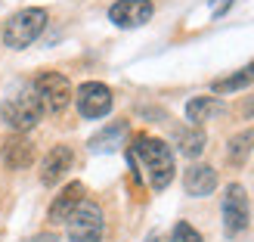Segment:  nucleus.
<instances>
[{"instance_id": "obj_15", "label": "nucleus", "mask_w": 254, "mask_h": 242, "mask_svg": "<svg viewBox=\"0 0 254 242\" xmlns=\"http://www.w3.org/2000/svg\"><path fill=\"white\" fill-rule=\"evenodd\" d=\"M205 143H208V137H205V131H201V127H195V124L183 127V131H177V146H180V152H183L186 159H198L201 152H205Z\"/></svg>"}, {"instance_id": "obj_11", "label": "nucleus", "mask_w": 254, "mask_h": 242, "mask_svg": "<svg viewBox=\"0 0 254 242\" xmlns=\"http://www.w3.org/2000/svg\"><path fill=\"white\" fill-rule=\"evenodd\" d=\"M81 202H84V183L71 180V183L53 199V205H50V221H53V224H65V221L71 218V211L78 208Z\"/></svg>"}, {"instance_id": "obj_4", "label": "nucleus", "mask_w": 254, "mask_h": 242, "mask_svg": "<svg viewBox=\"0 0 254 242\" xmlns=\"http://www.w3.org/2000/svg\"><path fill=\"white\" fill-rule=\"evenodd\" d=\"M31 90L37 93V99H41L44 112H50V115H59V112H65L68 103H71V84L62 72H41L34 78V87Z\"/></svg>"}, {"instance_id": "obj_19", "label": "nucleus", "mask_w": 254, "mask_h": 242, "mask_svg": "<svg viewBox=\"0 0 254 242\" xmlns=\"http://www.w3.org/2000/svg\"><path fill=\"white\" fill-rule=\"evenodd\" d=\"M230 6H233V0H214V6H211V12H214V16H223V12L230 9Z\"/></svg>"}, {"instance_id": "obj_8", "label": "nucleus", "mask_w": 254, "mask_h": 242, "mask_svg": "<svg viewBox=\"0 0 254 242\" xmlns=\"http://www.w3.org/2000/svg\"><path fill=\"white\" fill-rule=\"evenodd\" d=\"M152 0H118V3H112L109 9V19L118 25V28H139V25H146L152 19Z\"/></svg>"}, {"instance_id": "obj_1", "label": "nucleus", "mask_w": 254, "mask_h": 242, "mask_svg": "<svg viewBox=\"0 0 254 242\" xmlns=\"http://www.w3.org/2000/svg\"><path fill=\"white\" fill-rule=\"evenodd\" d=\"M133 159H139V168L149 177L152 189H168L174 180V152L171 146L158 137H146L139 134L133 137Z\"/></svg>"}, {"instance_id": "obj_16", "label": "nucleus", "mask_w": 254, "mask_h": 242, "mask_svg": "<svg viewBox=\"0 0 254 242\" xmlns=\"http://www.w3.org/2000/svg\"><path fill=\"white\" fill-rule=\"evenodd\" d=\"M251 149H254V127H248V131L236 134V137L230 140V149H226V156H230L233 164H242V161L251 156Z\"/></svg>"}, {"instance_id": "obj_22", "label": "nucleus", "mask_w": 254, "mask_h": 242, "mask_svg": "<svg viewBox=\"0 0 254 242\" xmlns=\"http://www.w3.org/2000/svg\"><path fill=\"white\" fill-rule=\"evenodd\" d=\"M149 242H164V239H161V236L155 233V236H149Z\"/></svg>"}, {"instance_id": "obj_5", "label": "nucleus", "mask_w": 254, "mask_h": 242, "mask_svg": "<svg viewBox=\"0 0 254 242\" xmlns=\"http://www.w3.org/2000/svg\"><path fill=\"white\" fill-rule=\"evenodd\" d=\"M68 227V239L71 242H99L106 230V218H103V208L96 202L84 199L78 208L71 211V218L65 221Z\"/></svg>"}, {"instance_id": "obj_2", "label": "nucleus", "mask_w": 254, "mask_h": 242, "mask_svg": "<svg viewBox=\"0 0 254 242\" xmlns=\"http://www.w3.org/2000/svg\"><path fill=\"white\" fill-rule=\"evenodd\" d=\"M44 28H47V9H41V6L19 9L16 16H9V22L3 25V47L25 50L44 34Z\"/></svg>"}, {"instance_id": "obj_14", "label": "nucleus", "mask_w": 254, "mask_h": 242, "mask_svg": "<svg viewBox=\"0 0 254 242\" xmlns=\"http://www.w3.org/2000/svg\"><path fill=\"white\" fill-rule=\"evenodd\" d=\"M254 84V59L248 62L245 69H239L233 75H226V78H217L211 84V90L214 93H236V90H245V87Z\"/></svg>"}, {"instance_id": "obj_13", "label": "nucleus", "mask_w": 254, "mask_h": 242, "mask_svg": "<svg viewBox=\"0 0 254 242\" xmlns=\"http://www.w3.org/2000/svg\"><path fill=\"white\" fill-rule=\"evenodd\" d=\"M223 112V103L217 96H192L186 103V118L192 121L195 127H201L205 121H211L214 115H220Z\"/></svg>"}, {"instance_id": "obj_20", "label": "nucleus", "mask_w": 254, "mask_h": 242, "mask_svg": "<svg viewBox=\"0 0 254 242\" xmlns=\"http://www.w3.org/2000/svg\"><path fill=\"white\" fill-rule=\"evenodd\" d=\"M31 242H59V236L56 233H41V236H34Z\"/></svg>"}, {"instance_id": "obj_6", "label": "nucleus", "mask_w": 254, "mask_h": 242, "mask_svg": "<svg viewBox=\"0 0 254 242\" xmlns=\"http://www.w3.org/2000/svg\"><path fill=\"white\" fill-rule=\"evenodd\" d=\"M251 221V205H248V193L242 183H230L223 189V233L236 239L239 233H245V227Z\"/></svg>"}, {"instance_id": "obj_17", "label": "nucleus", "mask_w": 254, "mask_h": 242, "mask_svg": "<svg viewBox=\"0 0 254 242\" xmlns=\"http://www.w3.org/2000/svg\"><path fill=\"white\" fill-rule=\"evenodd\" d=\"M121 134H124V121H118V124L106 127L103 134H96V137L90 140V149H93V152H103V149L118 146V137H121Z\"/></svg>"}, {"instance_id": "obj_18", "label": "nucleus", "mask_w": 254, "mask_h": 242, "mask_svg": "<svg viewBox=\"0 0 254 242\" xmlns=\"http://www.w3.org/2000/svg\"><path fill=\"white\" fill-rule=\"evenodd\" d=\"M168 242H201V233L195 230L192 224L180 221V224H174V230H171V239H168Z\"/></svg>"}, {"instance_id": "obj_3", "label": "nucleus", "mask_w": 254, "mask_h": 242, "mask_svg": "<svg viewBox=\"0 0 254 242\" xmlns=\"http://www.w3.org/2000/svg\"><path fill=\"white\" fill-rule=\"evenodd\" d=\"M0 118H3V124L12 134H25V131H31V127L44 118V106H41V99H37L34 90H22L16 96L3 99Z\"/></svg>"}, {"instance_id": "obj_12", "label": "nucleus", "mask_w": 254, "mask_h": 242, "mask_svg": "<svg viewBox=\"0 0 254 242\" xmlns=\"http://www.w3.org/2000/svg\"><path fill=\"white\" fill-rule=\"evenodd\" d=\"M34 161V146L25 134H12L3 143V164L9 171H22Z\"/></svg>"}, {"instance_id": "obj_10", "label": "nucleus", "mask_w": 254, "mask_h": 242, "mask_svg": "<svg viewBox=\"0 0 254 242\" xmlns=\"http://www.w3.org/2000/svg\"><path fill=\"white\" fill-rule=\"evenodd\" d=\"M214 186H217V171H214L211 164H192V168H186V174H183L186 196L205 199V196L214 193Z\"/></svg>"}, {"instance_id": "obj_21", "label": "nucleus", "mask_w": 254, "mask_h": 242, "mask_svg": "<svg viewBox=\"0 0 254 242\" xmlns=\"http://www.w3.org/2000/svg\"><path fill=\"white\" fill-rule=\"evenodd\" d=\"M245 115H254V99H248V106H245Z\"/></svg>"}, {"instance_id": "obj_7", "label": "nucleus", "mask_w": 254, "mask_h": 242, "mask_svg": "<svg viewBox=\"0 0 254 242\" xmlns=\"http://www.w3.org/2000/svg\"><path fill=\"white\" fill-rule=\"evenodd\" d=\"M74 103H78V112L81 118H106L112 112V103H115V96H112V90L103 84V81H87L78 87V93H74Z\"/></svg>"}, {"instance_id": "obj_9", "label": "nucleus", "mask_w": 254, "mask_h": 242, "mask_svg": "<svg viewBox=\"0 0 254 242\" xmlns=\"http://www.w3.org/2000/svg\"><path fill=\"white\" fill-rule=\"evenodd\" d=\"M71 161H74L71 146H65V143L53 146V149L47 152V159L41 161V183H44V186H56V183L62 180V177L68 174Z\"/></svg>"}]
</instances>
